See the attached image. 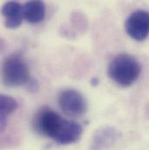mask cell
<instances>
[{
    "mask_svg": "<svg viewBox=\"0 0 149 150\" xmlns=\"http://www.w3.org/2000/svg\"><path fill=\"white\" fill-rule=\"evenodd\" d=\"M120 133L111 126H103L97 129L93 135L92 150H107L119 140Z\"/></svg>",
    "mask_w": 149,
    "mask_h": 150,
    "instance_id": "obj_6",
    "label": "cell"
},
{
    "mask_svg": "<svg viewBox=\"0 0 149 150\" xmlns=\"http://www.w3.org/2000/svg\"><path fill=\"white\" fill-rule=\"evenodd\" d=\"M45 4L43 0H29L23 5V15L30 24H38L45 18Z\"/></svg>",
    "mask_w": 149,
    "mask_h": 150,
    "instance_id": "obj_8",
    "label": "cell"
},
{
    "mask_svg": "<svg viewBox=\"0 0 149 150\" xmlns=\"http://www.w3.org/2000/svg\"><path fill=\"white\" fill-rule=\"evenodd\" d=\"M2 15L4 18V25L10 29L19 27L23 22V6L16 1H9L2 7Z\"/></svg>",
    "mask_w": 149,
    "mask_h": 150,
    "instance_id": "obj_7",
    "label": "cell"
},
{
    "mask_svg": "<svg viewBox=\"0 0 149 150\" xmlns=\"http://www.w3.org/2000/svg\"><path fill=\"white\" fill-rule=\"evenodd\" d=\"M107 73L117 85L126 87L132 86L139 79L141 66L133 56L120 53L110 62Z\"/></svg>",
    "mask_w": 149,
    "mask_h": 150,
    "instance_id": "obj_2",
    "label": "cell"
},
{
    "mask_svg": "<svg viewBox=\"0 0 149 150\" xmlns=\"http://www.w3.org/2000/svg\"><path fill=\"white\" fill-rule=\"evenodd\" d=\"M33 125L37 133L60 145L77 142L83 133V128L78 123L61 117L50 108H43L37 112Z\"/></svg>",
    "mask_w": 149,
    "mask_h": 150,
    "instance_id": "obj_1",
    "label": "cell"
},
{
    "mask_svg": "<svg viewBox=\"0 0 149 150\" xmlns=\"http://www.w3.org/2000/svg\"><path fill=\"white\" fill-rule=\"evenodd\" d=\"M18 102L9 95L2 94L0 98V128L4 130L8 116L14 112L18 108Z\"/></svg>",
    "mask_w": 149,
    "mask_h": 150,
    "instance_id": "obj_9",
    "label": "cell"
},
{
    "mask_svg": "<svg viewBox=\"0 0 149 150\" xmlns=\"http://www.w3.org/2000/svg\"><path fill=\"white\" fill-rule=\"evenodd\" d=\"M3 83L11 87L20 86L30 80V70L25 61L18 55L5 58L1 69Z\"/></svg>",
    "mask_w": 149,
    "mask_h": 150,
    "instance_id": "obj_3",
    "label": "cell"
},
{
    "mask_svg": "<svg viewBox=\"0 0 149 150\" xmlns=\"http://www.w3.org/2000/svg\"><path fill=\"white\" fill-rule=\"evenodd\" d=\"M28 85H29V89H30V91H33V92H35L36 90H37V81H35V80H29L28 81V83H27Z\"/></svg>",
    "mask_w": 149,
    "mask_h": 150,
    "instance_id": "obj_10",
    "label": "cell"
},
{
    "mask_svg": "<svg viewBox=\"0 0 149 150\" xmlns=\"http://www.w3.org/2000/svg\"><path fill=\"white\" fill-rule=\"evenodd\" d=\"M126 33L134 40L142 41L149 35V12L137 10L132 12L125 24Z\"/></svg>",
    "mask_w": 149,
    "mask_h": 150,
    "instance_id": "obj_5",
    "label": "cell"
},
{
    "mask_svg": "<svg viewBox=\"0 0 149 150\" xmlns=\"http://www.w3.org/2000/svg\"><path fill=\"white\" fill-rule=\"evenodd\" d=\"M58 102L61 110L69 116H81L87 111V102L85 97L74 89H66L61 92Z\"/></svg>",
    "mask_w": 149,
    "mask_h": 150,
    "instance_id": "obj_4",
    "label": "cell"
}]
</instances>
